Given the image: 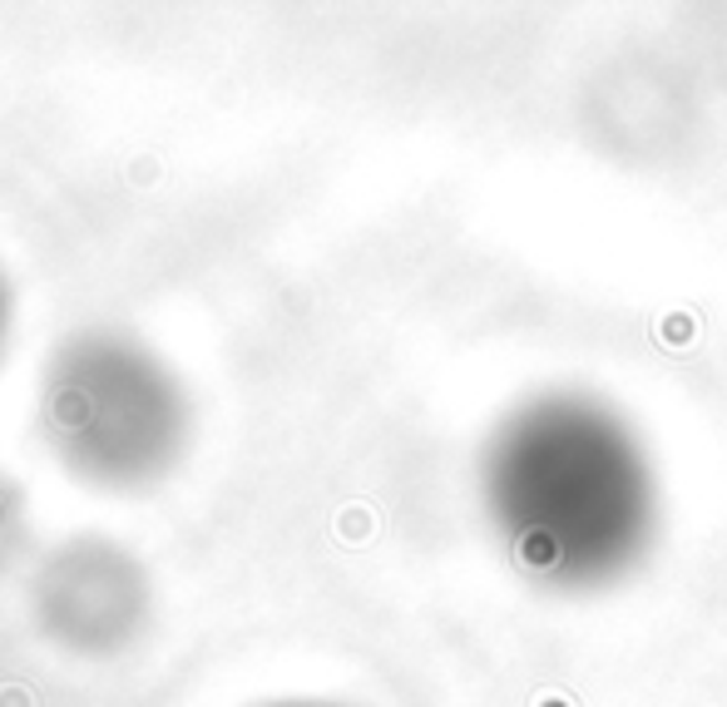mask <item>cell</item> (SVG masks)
<instances>
[{
	"label": "cell",
	"instance_id": "obj_1",
	"mask_svg": "<svg viewBox=\"0 0 727 707\" xmlns=\"http://www.w3.org/2000/svg\"><path fill=\"white\" fill-rule=\"evenodd\" d=\"M480 505L519 574L559 594L634 579L663 525L644 430L584 386L535 391L495 420L480 450Z\"/></svg>",
	"mask_w": 727,
	"mask_h": 707
},
{
	"label": "cell",
	"instance_id": "obj_2",
	"mask_svg": "<svg viewBox=\"0 0 727 707\" xmlns=\"http://www.w3.org/2000/svg\"><path fill=\"white\" fill-rule=\"evenodd\" d=\"M45 426L65 465L110 485L144 480L174 456L183 401L139 347L114 337L80 341L60 357L45 386Z\"/></svg>",
	"mask_w": 727,
	"mask_h": 707
},
{
	"label": "cell",
	"instance_id": "obj_3",
	"mask_svg": "<svg viewBox=\"0 0 727 707\" xmlns=\"http://www.w3.org/2000/svg\"><path fill=\"white\" fill-rule=\"evenodd\" d=\"M139 574L114 549L80 545L65 549L45 574L41 608L45 624L75 648H104L139 618Z\"/></svg>",
	"mask_w": 727,
	"mask_h": 707
},
{
	"label": "cell",
	"instance_id": "obj_4",
	"mask_svg": "<svg viewBox=\"0 0 727 707\" xmlns=\"http://www.w3.org/2000/svg\"><path fill=\"white\" fill-rule=\"evenodd\" d=\"M272 707H337V703H272Z\"/></svg>",
	"mask_w": 727,
	"mask_h": 707
}]
</instances>
